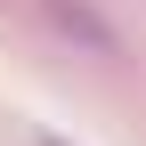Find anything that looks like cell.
<instances>
[{
	"label": "cell",
	"mask_w": 146,
	"mask_h": 146,
	"mask_svg": "<svg viewBox=\"0 0 146 146\" xmlns=\"http://www.w3.org/2000/svg\"><path fill=\"white\" fill-rule=\"evenodd\" d=\"M41 146H73V138H41Z\"/></svg>",
	"instance_id": "cell-2"
},
{
	"label": "cell",
	"mask_w": 146,
	"mask_h": 146,
	"mask_svg": "<svg viewBox=\"0 0 146 146\" xmlns=\"http://www.w3.org/2000/svg\"><path fill=\"white\" fill-rule=\"evenodd\" d=\"M41 8H49V25H57V33H73V41H89V49H98V57H114V25H106V16L98 8H89V0H41Z\"/></svg>",
	"instance_id": "cell-1"
}]
</instances>
